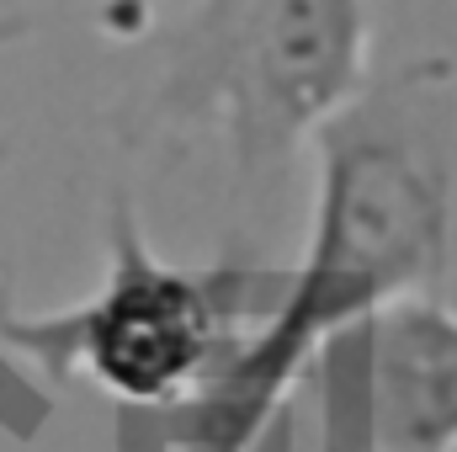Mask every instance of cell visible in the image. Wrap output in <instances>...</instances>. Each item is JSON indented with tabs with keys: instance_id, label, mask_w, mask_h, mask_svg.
I'll return each instance as SVG.
<instances>
[{
	"instance_id": "obj_4",
	"label": "cell",
	"mask_w": 457,
	"mask_h": 452,
	"mask_svg": "<svg viewBox=\"0 0 457 452\" xmlns=\"http://www.w3.org/2000/svg\"><path fill=\"white\" fill-rule=\"evenodd\" d=\"M372 437L383 452H457V314L431 298L372 314Z\"/></svg>"
},
{
	"instance_id": "obj_1",
	"label": "cell",
	"mask_w": 457,
	"mask_h": 452,
	"mask_svg": "<svg viewBox=\"0 0 457 452\" xmlns=\"http://www.w3.org/2000/svg\"><path fill=\"white\" fill-rule=\"evenodd\" d=\"M320 138V229L314 255L287 298L277 331L234 367L219 437L255 426L266 399L287 383L303 346L356 309H383L415 282H431L447 255L457 160V102L447 64H415L314 128ZM213 437V448H219Z\"/></svg>"
},
{
	"instance_id": "obj_5",
	"label": "cell",
	"mask_w": 457,
	"mask_h": 452,
	"mask_svg": "<svg viewBox=\"0 0 457 452\" xmlns=\"http://www.w3.org/2000/svg\"><path fill=\"white\" fill-rule=\"evenodd\" d=\"M11 38H21V21H11V16H0V43H11Z\"/></svg>"
},
{
	"instance_id": "obj_3",
	"label": "cell",
	"mask_w": 457,
	"mask_h": 452,
	"mask_svg": "<svg viewBox=\"0 0 457 452\" xmlns=\"http://www.w3.org/2000/svg\"><path fill=\"white\" fill-rule=\"evenodd\" d=\"M213 351V304L203 288L144 255L128 208L117 213V266L80 320V356L117 399H176Z\"/></svg>"
},
{
	"instance_id": "obj_2",
	"label": "cell",
	"mask_w": 457,
	"mask_h": 452,
	"mask_svg": "<svg viewBox=\"0 0 457 452\" xmlns=\"http://www.w3.org/2000/svg\"><path fill=\"white\" fill-rule=\"evenodd\" d=\"M361 64L367 0H208L170 102L219 107L245 160H277L361 91Z\"/></svg>"
}]
</instances>
